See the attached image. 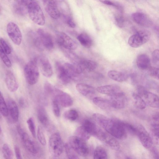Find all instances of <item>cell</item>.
<instances>
[{
	"instance_id": "cell-40",
	"label": "cell",
	"mask_w": 159,
	"mask_h": 159,
	"mask_svg": "<svg viewBox=\"0 0 159 159\" xmlns=\"http://www.w3.org/2000/svg\"><path fill=\"white\" fill-rule=\"evenodd\" d=\"M37 137L40 143L43 146H45L46 143L45 136L43 129L41 126H39L37 132Z\"/></svg>"
},
{
	"instance_id": "cell-26",
	"label": "cell",
	"mask_w": 159,
	"mask_h": 159,
	"mask_svg": "<svg viewBox=\"0 0 159 159\" xmlns=\"http://www.w3.org/2000/svg\"><path fill=\"white\" fill-rule=\"evenodd\" d=\"M136 62L138 68L142 70H148L151 66L149 57L144 54H140L137 57Z\"/></svg>"
},
{
	"instance_id": "cell-54",
	"label": "cell",
	"mask_w": 159,
	"mask_h": 159,
	"mask_svg": "<svg viewBox=\"0 0 159 159\" xmlns=\"http://www.w3.org/2000/svg\"><path fill=\"white\" fill-rule=\"evenodd\" d=\"M54 159H58L55 158H54Z\"/></svg>"
},
{
	"instance_id": "cell-47",
	"label": "cell",
	"mask_w": 159,
	"mask_h": 159,
	"mask_svg": "<svg viewBox=\"0 0 159 159\" xmlns=\"http://www.w3.org/2000/svg\"><path fill=\"white\" fill-rule=\"evenodd\" d=\"M69 15H65L62 16L64 18L66 24L70 27L74 28L75 27L76 25L73 19Z\"/></svg>"
},
{
	"instance_id": "cell-24",
	"label": "cell",
	"mask_w": 159,
	"mask_h": 159,
	"mask_svg": "<svg viewBox=\"0 0 159 159\" xmlns=\"http://www.w3.org/2000/svg\"><path fill=\"white\" fill-rule=\"evenodd\" d=\"M97 90L99 93L111 96L122 92L117 85L111 84L98 87Z\"/></svg>"
},
{
	"instance_id": "cell-34",
	"label": "cell",
	"mask_w": 159,
	"mask_h": 159,
	"mask_svg": "<svg viewBox=\"0 0 159 159\" xmlns=\"http://www.w3.org/2000/svg\"><path fill=\"white\" fill-rule=\"evenodd\" d=\"M75 133V136L85 141L89 139L90 136L82 126L78 127L76 129Z\"/></svg>"
},
{
	"instance_id": "cell-36",
	"label": "cell",
	"mask_w": 159,
	"mask_h": 159,
	"mask_svg": "<svg viewBox=\"0 0 159 159\" xmlns=\"http://www.w3.org/2000/svg\"><path fill=\"white\" fill-rule=\"evenodd\" d=\"M77 111L74 109H70L66 111L64 114V117L66 119L70 120H76L78 117Z\"/></svg>"
},
{
	"instance_id": "cell-10",
	"label": "cell",
	"mask_w": 159,
	"mask_h": 159,
	"mask_svg": "<svg viewBox=\"0 0 159 159\" xmlns=\"http://www.w3.org/2000/svg\"><path fill=\"white\" fill-rule=\"evenodd\" d=\"M7 31L10 38L17 45H20L22 39L21 32L18 26L13 22H10L7 25Z\"/></svg>"
},
{
	"instance_id": "cell-6",
	"label": "cell",
	"mask_w": 159,
	"mask_h": 159,
	"mask_svg": "<svg viewBox=\"0 0 159 159\" xmlns=\"http://www.w3.org/2000/svg\"><path fill=\"white\" fill-rule=\"evenodd\" d=\"M151 34L149 31L145 30H140L130 37L128 43L133 48H138L147 42Z\"/></svg>"
},
{
	"instance_id": "cell-49",
	"label": "cell",
	"mask_w": 159,
	"mask_h": 159,
	"mask_svg": "<svg viewBox=\"0 0 159 159\" xmlns=\"http://www.w3.org/2000/svg\"><path fill=\"white\" fill-rule=\"evenodd\" d=\"M44 88L46 92L51 95H52L55 89V88L48 82H46L45 84Z\"/></svg>"
},
{
	"instance_id": "cell-50",
	"label": "cell",
	"mask_w": 159,
	"mask_h": 159,
	"mask_svg": "<svg viewBox=\"0 0 159 159\" xmlns=\"http://www.w3.org/2000/svg\"><path fill=\"white\" fill-rule=\"evenodd\" d=\"M159 52L158 49L154 51L152 54V59L153 63L155 65L158 64Z\"/></svg>"
},
{
	"instance_id": "cell-41",
	"label": "cell",
	"mask_w": 159,
	"mask_h": 159,
	"mask_svg": "<svg viewBox=\"0 0 159 159\" xmlns=\"http://www.w3.org/2000/svg\"><path fill=\"white\" fill-rule=\"evenodd\" d=\"M116 24L120 28H122L124 26L125 19L121 12L116 14L114 16Z\"/></svg>"
},
{
	"instance_id": "cell-22",
	"label": "cell",
	"mask_w": 159,
	"mask_h": 159,
	"mask_svg": "<svg viewBox=\"0 0 159 159\" xmlns=\"http://www.w3.org/2000/svg\"><path fill=\"white\" fill-rule=\"evenodd\" d=\"M5 82L7 88L11 92L16 91L19 88V84L13 73L10 71L6 72Z\"/></svg>"
},
{
	"instance_id": "cell-53",
	"label": "cell",
	"mask_w": 159,
	"mask_h": 159,
	"mask_svg": "<svg viewBox=\"0 0 159 159\" xmlns=\"http://www.w3.org/2000/svg\"><path fill=\"white\" fill-rule=\"evenodd\" d=\"M1 132H2V129H1V128L0 126V134H1Z\"/></svg>"
},
{
	"instance_id": "cell-13",
	"label": "cell",
	"mask_w": 159,
	"mask_h": 159,
	"mask_svg": "<svg viewBox=\"0 0 159 159\" xmlns=\"http://www.w3.org/2000/svg\"><path fill=\"white\" fill-rule=\"evenodd\" d=\"M137 134L143 146L146 148H149L152 146L153 142L148 133L141 125L136 126Z\"/></svg>"
},
{
	"instance_id": "cell-23",
	"label": "cell",
	"mask_w": 159,
	"mask_h": 159,
	"mask_svg": "<svg viewBox=\"0 0 159 159\" xmlns=\"http://www.w3.org/2000/svg\"><path fill=\"white\" fill-rule=\"evenodd\" d=\"M29 0H16L13 3V8L17 15L24 16L28 13V5Z\"/></svg>"
},
{
	"instance_id": "cell-39",
	"label": "cell",
	"mask_w": 159,
	"mask_h": 159,
	"mask_svg": "<svg viewBox=\"0 0 159 159\" xmlns=\"http://www.w3.org/2000/svg\"><path fill=\"white\" fill-rule=\"evenodd\" d=\"M0 58L5 65L10 67L12 65L11 62L0 45Z\"/></svg>"
},
{
	"instance_id": "cell-27",
	"label": "cell",
	"mask_w": 159,
	"mask_h": 159,
	"mask_svg": "<svg viewBox=\"0 0 159 159\" xmlns=\"http://www.w3.org/2000/svg\"><path fill=\"white\" fill-rule=\"evenodd\" d=\"M107 75L111 79L118 82H123L128 78V75L126 74L114 70H109L108 72Z\"/></svg>"
},
{
	"instance_id": "cell-9",
	"label": "cell",
	"mask_w": 159,
	"mask_h": 159,
	"mask_svg": "<svg viewBox=\"0 0 159 159\" xmlns=\"http://www.w3.org/2000/svg\"><path fill=\"white\" fill-rule=\"evenodd\" d=\"M57 41L60 46L66 50H75L78 47L76 42L68 35L63 32H60L57 34Z\"/></svg>"
},
{
	"instance_id": "cell-20",
	"label": "cell",
	"mask_w": 159,
	"mask_h": 159,
	"mask_svg": "<svg viewBox=\"0 0 159 159\" xmlns=\"http://www.w3.org/2000/svg\"><path fill=\"white\" fill-rule=\"evenodd\" d=\"M110 97L109 100L112 108L120 109L126 106L127 103L126 97L122 91L110 96Z\"/></svg>"
},
{
	"instance_id": "cell-25",
	"label": "cell",
	"mask_w": 159,
	"mask_h": 159,
	"mask_svg": "<svg viewBox=\"0 0 159 159\" xmlns=\"http://www.w3.org/2000/svg\"><path fill=\"white\" fill-rule=\"evenodd\" d=\"M77 91L83 95L91 98L95 94V91L92 86L86 84L79 83L76 86Z\"/></svg>"
},
{
	"instance_id": "cell-3",
	"label": "cell",
	"mask_w": 159,
	"mask_h": 159,
	"mask_svg": "<svg viewBox=\"0 0 159 159\" xmlns=\"http://www.w3.org/2000/svg\"><path fill=\"white\" fill-rule=\"evenodd\" d=\"M24 72L25 77L28 84L33 85L36 83L39 75L37 59L28 62L25 66Z\"/></svg>"
},
{
	"instance_id": "cell-33",
	"label": "cell",
	"mask_w": 159,
	"mask_h": 159,
	"mask_svg": "<svg viewBox=\"0 0 159 159\" xmlns=\"http://www.w3.org/2000/svg\"><path fill=\"white\" fill-rule=\"evenodd\" d=\"M132 97L134 104L138 108L143 110L146 108V104L143 98L140 95L134 93L132 94Z\"/></svg>"
},
{
	"instance_id": "cell-32",
	"label": "cell",
	"mask_w": 159,
	"mask_h": 159,
	"mask_svg": "<svg viewBox=\"0 0 159 159\" xmlns=\"http://www.w3.org/2000/svg\"><path fill=\"white\" fill-rule=\"evenodd\" d=\"M93 159H108L105 149L100 146L97 147L94 151Z\"/></svg>"
},
{
	"instance_id": "cell-16",
	"label": "cell",
	"mask_w": 159,
	"mask_h": 159,
	"mask_svg": "<svg viewBox=\"0 0 159 159\" xmlns=\"http://www.w3.org/2000/svg\"><path fill=\"white\" fill-rule=\"evenodd\" d=\"M55 67L57 77L61 82L64 84L69 83L72 80L69 75L65 63L57 62Z\"/></svg>"
},
{
	"instance_id": "cell-48",
	"label": "cell",
	"mask_w": 159,
	"mask_h": 159,
	"mask_svg": "<svg viewBox=\"0 0 159 159\" xmlns=\"http://www.w3.org/2000/svg\"><path fill=\"white\" fill-rule=\"evenodd\" d=\"M100 1L104 4L115 7L120 11H122V8L121 6L118 3L110 0H101Z\"/></svg>"
},
{
	"instance_id": "cell-55",
	"label": "cell",
	"mask_w": 159,
	"mask_h": 159,
	"mask_svg": "<svg viewBox=\"0 0 159 159\" xmlns=\"http://www.w3.org/2000/svg\"></svg>"
},
{
	"instance_id": "cell-43",
	"label": "cell",
	"mask_w": 159,
	"mask_h": 159,
	"mask_svg": "<svg viewBox=\"0 0 159 159\" xmlns=\"http://www.w3.org/2000/svg\"><path fill=\"white\" fill-rule=\"evenodd\" d=\"M27 123L30 131L31 134L32 136L34 138H36V131L35 125L32 118H29L27 120Z\"/></svg>"
},
{
	"instance_id": "cell-1",
	"label": "cell",
	"mask_w": 159,
	"mask_h": 159,
	"mask_svg": "<svg viewBox=\"0 0 159 159\" xmlns=\"http://www.w3.org/2000/svg\"><path fill=\"white\" fill-rule=\"evenodd\" d=\"M93 119L108 134L116 139H124L127 133L123 122L112 119L102 114L95 113L93 115Z\"/></svg>"
},
{
	"instance_id": "cell-52",
	"label": "cell",
	"mask_w": 159,
	"mask_h": 159,
	"mask_svg": "<svg viewBox=\"0 0 159 159\" xmlns=\"http://www.w3.org/2000/svg\"><path fill=\"white\" fill-rule=\"evenodd\" d=\"M19 104L22 107H23L25 106V102L24 100L22 98H20L19 100Z\"/></svg>"
},
{
	"instance_id": "cell-17",
	"label": "cell",
	"mask_w": 159,
	"mask_h": 159,
	"mask_svg": "<svg viewBox=\"0 0 159 159\" xmlns=\"http://www.w3.org/2000/svg\"><path fill=\"white\" fill-rule=\"evenodd\" d=\"M37 59L42 75L47 77H51L53 74V70L48 59L43 56H40Z\"/></svg>"
},
{
	"instance_id": "cell-14",
	"label": "cell",
	"mask_w": 159,
	"mask_h": 159,
	"mask_svg": "<svg viewBox=\"0 0 159 159\" xmlns=\"http://www.w3.org/2000/svg\"><path fill=\"white\" fill-rule=\"evenodd\" d=\"M37 33L42 46L48 50H52L54 47V42L51 34L41 28L38 30Z\"/></svg>"
},
{
	"instance_id": "cell-30",
	"label": "cell",
	"mask_w": 159,
	"mask_h": 159,
	"mask_svg": "<svg viewBox=\"0 0 159 159\" xmlns=\"http://www.w3.org/2000/svg\"><path fill=\"white\" fill-rule=\"evenodd\" d=\"M77 39L80 43L86 48H89L93 44V42L91 38L85 33L80 34L78 35Z\"/></svg>"
},
{
	"instance_id": "cell-18",
	"label": "cell",
	"mask_w": 159,
	"mask_h": 159,
	"mask_svg": "<svg viewBox=\"0 0 159 159\" xmlns=\"http://www.w3.org/2000/svg\"><path fill=\"white\" fill-rule=\"evenodd\" d=\"M78 73L80 75L84 71L91 72L97 67V63L93 61L83 59L79 61L76 65H75Z\"/></svg>"
},
{
	"instance_id": "cell-38",
	"label": "cell",
	"mask_w": 159,
	"mask_h": 159,
	"mask_svg": "<svg viewBox=\"0 0 159 159\" xmlns=\"http://www.w3.org/2000/svg\"><path fill=\"white\" fill-rule=\"evenodd\" d=\"M2 149L3 156L5 159H13L12 151L7 144H4Z\"/></svg>"
},
{
	"instance_id": "cell-15",
	"label": "cell",
	"mask_w": 159,
	"mask_h": 159,
	"mask_svg": "<svg viewBox=\"0 0 159 159\" xmlns=\"http://www.w3.org/2000/svg\"><path fill=\"white\" fill-rule=\"evenodd\" d=\"M8 121L11 123H15L18 120L19 111L16 102L11 98L8 99L7 101Z\"/></svg>"
},
{
	"instance_id": "cell-4",
	"label": "cell",
	"mask_w": 159,
	"mask_h": 159,
	"mask_svg": "<svg viewBox=\"0 0 159 159\" xmlns=\"http://www.w3.org/2000/svg\"><path fill=\"white\" fill-rule=\"evenodd\" d=\"M68 144L78 154L82 157L87 156L89 153V149L86 141L76 136H70Z\"/></svg>"
},
{
	"instance_id": "cell-29",
	"label": "cell",
	"mask_w": 159,
	"mask_h": 159,
	"mask_svg": "<svg viewBox=\"0 0 159 159\" xmlns=\"http://www.w3.org/2000/svg\"><path fill=\"white\" fill-rule=\"evenodd\" d=\"M82 126L90 135H95L98 129L95 124L89 120H85L83 122Z\"/></svg>"
},
{
	"instance_id": "cell-8",
	"label": "cell",
	"mask_w": 159,
	"mask_h": 159,
	"mask_svg": "<svg viewBox=\"0 0 159 159\" xmlns=\"http://www.w3.org/2000/svg\"><path fill=\"white\" fill-rule=\"evenodd\" d=\"M52 95L53 100L63 107H69L73 104V100L70 95L60 90L55 88Z\"/></svg>"
},
{
	"instance_id": "cell-12",
	"label": "cell",
	"mask_w": 159,
	"mask_h": 159,
	"mask_svg": "<svg viewBox=\"0 0 159 159\" xmlns=\"http://www.w3.org/2000/svg\"><path fill=\"white\" fill-rule=\"evenodd\" d=\"M95 136L113 149L118 150L120 148L119 143L116 138L107 132L98 129Z\"/></svg>"
},
{
	"instance_id": "cell-37",
	"label": "cell",
	"mask_w": 159,
	"mask_h": 159,
	"mask_svg": "<svg viewBox=\"0 0 159 159\" xmlns=\"http://www.w3.org/2000/svg\"><path fill=\"white\" fill-rule=\"evenodd\" d=\"M65 147L68 159H80L76 152L71 148L68 143H66Z\"/></svg>"
},
{
	"instance_id": "cell-19",
	"label": "cell",
	"mask_w": 159,
	"mask_h": 159,
	"mask_svg": "<svg viewBox=\"0 0 159 159\" xmlns=\"http://www.w3.org/2000/svg\"><path fill=\"white\" fill-rule=\"evenodd\" d=\"M17 131L27 149L31 153L36 154L37 150L35 145L28 134L24 132L20 126L17 127Z\"/></svg>"
},
{
	"instance_id": "cell-42",
	"label": "cell",
	"mask_w": 159,
	"mask_h": 159,
	"mask_svg": "<svg viewBox=\"0 0 159 159\" xmlns=\"http://www.w3.org/2000/svg\"><path fill=\"white\" fill-rule=\"evenodd\" d=\"M123 126L127 132L133 135H136L137 129L136 126L126 122H123Z\"/></svg>"
},
{
	"instance_id": "cell-35",
	"label": "cell",
	"mask_w": 159,
	"mask_h": 159,
	"mask_svg": "<svg viewBox=\"0 0 159 159\" xmlns=\"http://www.w3.org/2000/svg\"><path fill=\"white\" fill-rule=\"evenodd\" d=\"M0 112L4 117L8 116L7 104L4 100L3 95L0 91Z\"/></svg>"
},
{
	"instance_id": "cell-21",
	"label": "cell",
	"mask_w": 159,
	"mask_h": 159,
	"mask_svg": "<svg viewBox=\"0 0 159 159\" xmlns=\"http://www.w3.org/2000/svg\"><path fill=\"white\" fill-rule=\"evenodd\" d=\"M133 20L136 24L145 27H150L152 22L150 18L146 15L140 12H136L131 15Z\"/></svg>"
},
{
	"instance_id": "cell-28",
	"label": "cell",
	"mask_w": 159,
	"mask_h": 159,
	"mask_svg": "<svg viewBox=\"0 0 159 159\" xmlns=\"http://www.w3.org/2000/svg\"><path fill=\"white\" fill-rule=\"evenodd\" d=\"M93 103L100 108L106 110L112 108L109 100L100 97H94L93 98Z\"/></svg>"
},
{
	"instance_id": "cell-5",
	"label": "cell",
	"mask_w": 159,
	"mask_h": 159,
	"mask_svg": "<svg viewBox=\"0 0 159 159\" xmlns=\"http://www.w3.org/2000/svg\"><path fill=\"white\" fill-rule=\"evenodd\" d=\"M48 147L50 153L53 156L58 157L61 154L63 150V144L59 133H54L51 136Z\"/></svg>"
},
{
	"instance_id": "cell-11",
	"label": "cell",
	"mask_w": 159,
	"mask_h": 159,
	"mask_svg": "<svg viewBox=\"0 0 159 159\" xmlns=\"http://www.w3.org/2000/svg\"><path fill=\"white\" fill-rule=\"evenodd\" d=\"M138 91V94L143 98L146 104L153 108H158L159 98L157 95L146 90L142 87H139Z\"/></svg>"
},
{
	"instance_id": "cell-7",
	"label": "cell",
	"mask_w": 159,
	"mask_h": 159,
	"mask_svg": "<svg viewBox=\"0 0 159 159\" xmlns=\"http://www.w3.org/2000/svg\"><path fill=\"white\" fill-rule=\"evenodd\" d=\"M45 8L49 16L54 19H58L61 16V7L60 1H43Z\"/></svg>"
},
{
	"instance_id": "cell-45",
	"label": "cell",
	"mask_w": 159,
	"mask_h": 159,
	"mask_svg": "<svg viewBox=\"0 0 159 159\" xmlns=\"http://www.w3.org/2000/svg\"><path fill=\"white\" fill-rule=\"evenodd\" d=\"M148 73L150 75L158 80L159 68L155 67L150 66L148 69Z\"/></svg>"
},
{
	"instance_id": "cell-31",
	"label": "cell",
	"mask_w": 159,
	"mask_h": 159,
	"mask_svg": "<svg viewBox=\"0 0 159 159\" xmlns=\"http://www.w3.org/2000/svg\"><path fill=\"white\" fill-rule=\"evenodd\" d=\"M37 116L39 120L44 126H47L49 121L45 110L43 108H39L37 111Z\"/></svg>"
},
{
	"instance_id": "cell-51",
	"label": "cell",
	"mask_w": 159,
	"mask_h": 159,
	"mask_svg": "<svg viewBox=\"0 0 159 159\" xmlns=\"http://www.w3.org/2000/svg\"><path fill=\"white\" fill-rule=\"evenodd\" d=\"M14 149L16 159H22L20 150L19 147L16 145L14 146Z\"/></svg>"
},
{
	"instance_id": "cell-46",
	"label": "cell",
	"mask_w": 159,
	"mask_h": 159,
	"mask_svg": "<svg viewBox=\"0 0 159 159\" xmlns=\"http://www.w3.org/2000/svg\"><path fill=\"white\" fill-rule=\"evenodd\" d=\"M52 109L55 116L59 117L60 115V110L58 103L55 100H53L52 102Z\"/></svg>"
},
{
	"instance_id": "cell-2",
	"label": "cell",
	"mask_w": 159,
	"mask_h": 159,
	"mask_svg": "<svg viewBox=\"0 0 159 159\" xmlns=\"http://www.w3.org/2000/svg\"><path fill=\"white\" fill-rule=\"evenodd\" d=\"M28 14L31 20L36 24L41 26L44 25L45 19L44 13L36 1H29Z\"/></svg>"
},
{
	"instance_id": "cell-44",
	"label": "cell",
	"mask_w": 159,
	"mask_h": 159,
	"mask_svg": "<svg viewBox=\"0 0 159 159\" xmlns=\"http://www.w3.org/2000/svg\"><path fill=\"white\" fill-rule=\"evenodd\" d=\"M0 45L7 54H9L11 51L10 46L6 41L2 38H0Z\"/></svg>"
}]
</instances>
